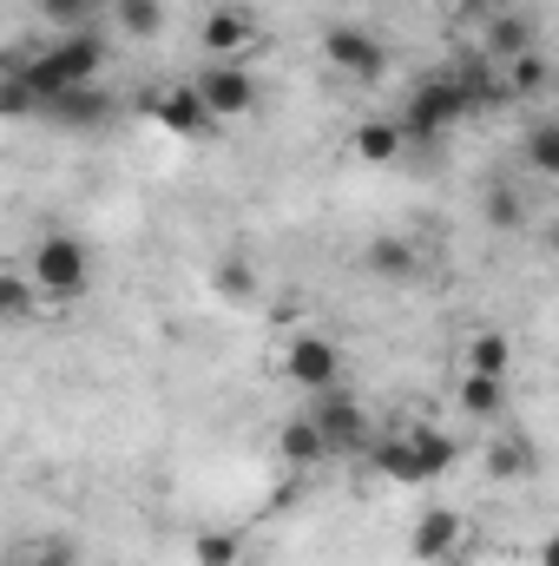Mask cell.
<instances>
[{
    "mask_svg": "<svg viewBox=\"0 0 559 566\" xmlns=\"http://www.w3.org/2000/svg\"><path fill=\"white\" fill-rule=\"evenodd\" d=\"M7 73L27 80V86L40 93V113H46V99H60V93H73V86H99V73H106V33H99V27L53 33L40 53H13Z\"/></svg>",
    "mask_w": 559,
    "mask_h": 566,
    "instance_id": "1",
    "label": "cell"
},
{
    "mask_svg": "<svg viewBox=\"0 0 559 566\" xmlns=\"http://www.w3.org/2000/svg\"><path fill=\"white\" fill-rule=\"evenodd\" d=\"M461 461V441L447 428H402V434H376L369 468L395 488H434L447 468Z\"/></svg>",
    "mask_w": 559,
    "mask_h": 566,
    "instance_id": "2",
    "label": "cell"
},
{
    "mask_svg": "<svg viewBox=\"0 0 559 566\" xmlns=\"http://www.w3.org/2000/svg\"><path fill=\"white\" fill-rule=\"evenodd\" d=\"M33 283H40L46 303H80L93 290V251L66 231H46L33 244Z\"/></svg>",
    "mask_w": 559,
    "mask_h": 566,
    "instance_id": "3",
    "label": "cell"
},
{
    "mask_svg": "<svg viewBox=\"0 0 559 566\" xmlns=\"http://www.w3.org/2000/svg\"><path fill=\"white\" fill-rule=\"evenodd\" d=\"M467 113H474V99H467V93L454 86V73L441 66V73H428L415 93L402 99V133H409V139H441V133L461 126Z\"/></svg>",
    "mask_w": 559,
    "mask_h": 566,
    "instance_id": "4",
    "label": "cell"
},
{
    "mask_svg": "<svg viewBox=\"0 0 559 566\" xmlns=\"http://www.w3.org/2000/svg\"><path fill=\"white\" fill-rule=\"evenodd\" d=\"M283 376H289L303 396H329V389L342 382V349H336L329 336L303 329V336H289V349H283Z\"/></svg>",
    "mask_w": 559,
    "mask_h": 566,
    "instance_id": "5",
    "label": "cell"
},
{
    "mask_svg": "<svg viewBox=\"0 0 559 566\" xmlns=\"http://www.w3.org/2000/svg\"><path fill=\"white\" fill-rule=\"evenodd\" d=\"M323 60H329L342 80H382V73H389V46H382L369 27H349V20H336V27L323 33Z\"/></svg>",
    "mask_w": 559,
    "mask_h": 566,
    "instance_id": "6",
    "label": "cell"
},
{
    "mask_svg": "<svg viewBox=\"0 0 559 566\" xmlns=\"http://www.w3.org/2000/svg\"><path fill=\"white\" fill-rule=\"evenodd\" d=\"M191 86L204 93L211 119H244V113L257 106V80H251V66H244V60H211Z\"/></svg>",
    "mask_w": 559,
    "mask_h": 566,
    "instance_id": "7",
    "label": "cell"
},
{
    "mask_svg": "<svg viewBox=\"0 0 559 566\" xmlns=\"http://www.w3.org/2000/svg\"><path fill=\"white\" fill-rule=\"evenodd\" d=\"M309 422L323 428L329 454H369V448H376V434H369V422H362V409H356L342 389H329V396H309Z\"/></svg>",
    "mask_w": 559,
    "mask_h": 566,
    "instance_id": "8",
    "label": "cell"
},
{
    "mask_svg": "<svg viewBox=\"0 0 559 566\" xmlns=\"http://www.w3.org/2000/svg\"><path fill=\"white\" fill-rule=\"evenodd\" d=\"M46 126H60V133H99V126H113L119 119V99L106 93V86H73V93H60V99H46V113H40Z\"/></svg>",
    "mask_w": 559,
    "mask_h": 566,
    "instance_id": "9",
    "label": "cell"
},
{
    "mask_svg": "<svg viewBox=\"0 0 559 566\" xmlns=\"http://www.w3.org/2000/svg\"><path fill=\"white\" fill-rule=\"evenodd\" d=\"M151 126H165V133L191 139V133H211L218 119H211V106H204V93H198V86H165V93H151Z\"/></svg>",
    "mask_w": 559,
    "mask_h": 566,
    "instance_id": "10",
    "label": "cell"
},
{
    "mask_svg": "<svg viewBox=\"0 0 559 566\" xmlns=\"http://www.w3.org/2000/svg\"><path fill=\"white\" fill-rule=\"evenodd\" d=\"M467 547V521L454 514V507H421L415 534H409V554L415 560H447V554H461Z\"/></svg>",
    "mask_w": 559,
    "mask_h": 566,
    "instance_id": "11",
    "label": "cell"
},
{
    "mask_svg": "<svg viewBox=\"0 0 559 566\" xmlns=\"http://www.w3.org/2000/svg\"><path fill=\"white\" fill-rule=\"evenodd\" d=\"M198 40H204L211 60H238V53L257 40V13H251V7H211V20L198 27Z\"/></svg>",
    "mask_w": 559,
    "mask_h": 566,
    "instance_id": "12",
    "label": "cell"
},
{
    "mask_svg": "<svg viewBox=\"0 0 559 566\" xmlns=\"http://www.w3.org/2000/svg\"><path fill=\"white\" fill-rule=\"evenodd\" d=\"M362 271L376 283H415L421 277V251L409 238H395V231H382V238H369V251H362Z\"/></svg>",
    "mask_w": 559,
    "mask_h": 566,
    "instance_id": "13",
    "label": "cell"
},
{
    "mask_svg": "<svg viewBox=\"0 0 559 566\" xmlns=\"http://www.w3.org/2000/svg\"><path fill=\"white\" fill-rule=\"evenodd\" d=\"M520 165H527L534 178H559V113L534 119V126L520 133Z\"/></svg>",
    "mask_w": 559,
    "mask_h": 566,
    "instance_id": "14",
    "label": "cell"
},
{
    "mask_svg": "<svg viewBox=\"0 0 559 566\" xmlns=\"http://www.w3.org/2000/svg\"><path fill=\"white\" fill-rule=\"evenodd\" d=\"M277 454L289 461V468H316V461H329V441H323V428L309 422V409H303L296 422H283Z\"/></svg>",
    "mask_w": 559,
    "mask_h": 566,
    "instance_id": "15",
    "label": "cell"
},
{
    "mask_svg": "<svg viewBox=\"0 0 559 566\" xmlns=\"http://www.w3.org/2000/svg\"><path fill=\"white\" fill-rule=\"evenodd\" d=\"M487 53H494V60H507V66H514L520 53H540L534 20H527V13H500V20L487 27Z\"/></svg>",
    "mask_w": 559,
    "mask_h": 566,
    "instance_id": "16",
    "label": "cell"
},
{
    "mask_svg": "<svg viewBox=\"0 0 559 566\" xmlns=\"http://www.w3.org/2000/svg\"><path fill=\"white\" fill-rule=\"evenodd\" d=\"M487 468H494L500 481H527V474L540 468V448H534L527 434H494V441H487Z\"/></svg>",
    "mask_w": 559,
    "mask_h": 566,
    "instance_id": "17",
    "label": "cell"
},
{
    "mask_svg": "<svg viewBox=\"0 0 559 566\" xmlns=\"http://www.w3.org/2000/svg\"><path fill=\"white\" fill-rule=\"evenodd\" d=\"M402 145H409L402 119H369V126H356V158H362V165H395Z\"/></svg>",
    "mask_w": 559,
    "mask_h": 566,
    "instance_id": "18",
    "label": "cell"
},
{
    "mask_svg": "<svg viewBox=\"0 0 559 566\" xmlns=\"http://www.w3.org/2000/svg\"><path fill=\"white\" fill-rule=\"evenodd\" d=\"M454 402H461L474 422H487V416H500V409H507V376H481V369H467Z\"/></svg>",
    "mask_w": 559,
    "mask_h": 566,
    "instance_id": "19",
    "label": "cell"
},
{
    "mask_svg": "<svg viewBox=\"0 0 559 566\" xmlns=\"http://www.w3.org/2000/svg\"><path fill=\"white\" fill-rule=\"evenodd\" d=\"M481 211H487L494 231H527V198L514 191V178H494L487 198H481Z\"/></svg>",
    "mask_w": 559,
    "mask_h": 566,
    "instance_id": "20",
    "label": "cell"
},
{
    "mask_svg": "<svg viewBox=\"0 0 559 566\" xmlns=\"http://www.w3.org/2000/svg\"><path fill=\"white\" fill-rule=\"evenodd\" d=\"M113 20L126 40H158L165 33V0H113Z\"/></svg>",
    "mask_w": 559,
    "mask_h": 566,
    "instance_id": "21",
    "label": "cell"
},
{
    "mask_svg": "<svg viewBox=\"0 0 559 566\" xmlns=\"http://www.w3.org/2000/svg\"><path fill=\"white\" fill-rule=\"evenodd\" d=\"M507 363H514V343H507L500 329H474V336H467V369H481V376H507Z\"/></svg>",
    "mask_w": 559,
    "mask_h": 566,
    "instance_id": "22",
    "label": "cell"
},
{
    "mask_svg": "<svg viewBox=\"0 0 559 566\" xmlns=\"http://www.w3.org/2000/svg\"><path fill=\"white\" fill-rule=\"evenodd\" d=\"M559 80V66L547 60V53H520L514 66H507V93H520V99H534V93H547Z\"/></svg>",
    "mask_w": 559,
    "mask_h": 566,
    "instance_id": "23",
    "label": "cell"
},
{
    "mask_svg": "<svg viewBox=\"0 0 559 566\" xmlns=\"http://www.w3.org/2000/svg\"><path fill=\"white\" fill-rule=\"evenodd\" d=\"M106 0H40V13L60 27V33H80V27H93V13H99Z\"/></svg>",
    "mask_w": 559,
    "mask_h": 566,
    "instance_id": "24",
    "label": "cell"
},
{
    "mask_svg": "<svg viewBox=\"0 0 559 566\" xmlns=\"http://www.w3.org/2000/svg\"><path fill=\"white\" fill-rule=\"evenodd\" d=\"M33 296H40L33 277H0V316H7V323H27V316H33Z\"/></svg>",
    "mask_w": 559,
    "mask_h": 566,
    "instance_id": "25",
    "label": "cell"
},
{
    "mask_svg": "<svg viewBox=\"0 0 559 566\" xmlns=\"http://www.w3.org/2000/svg\"><path fill=\"white\" fill-rule=\"evenodd\" d=\"M244 554V541L231 534V527H218V534H198V566H238Z\"/></svg>",
    "mask_w": 559,
    "mask_h": 566,
    "instance_id": "26",
    "label": "cell"
},
{
    "mask_svg": "<svg viewBox=\"0 0 559 566\" xmlns=\"http://www.w3.org/2000/svg\"><path fill=\"white\" fill-rule=\"evenodd\" d=\"M27 566H80V547H73V541H40V547L27 554Z\"/></svg>",
    "mask_w": 559,
    "mask_h": 566,
    "instance_id": "27",
    "label": "cell"
},
{
    "mask_svg": "<svg viewBox=\"0 0 559 566\" xmlns=\"http://www.w3.org/2000/svg\"><path fill=\"white\" fill-rule=\"evenodd\" d=\"M218 290H224V296H244V290H251V271H244V264H224V271H218Z\"/></svg>",
    "mask_w": 559,
    "mask_h": 566,
    "instance_id": "28",
    "label": "cell"
},
{
    "mask_svg": "<svg viewBox=\"0 0 559 566\" xmlns=\"http://www.w3.org/2000/svg\"><path fill=\"white\" fill-rule=\"evenodd\" d=\"M540 566H559V527L547 534V541H540Z\"/></svg>",
    "mask_w": 559,
    "mask_h": 566,
    "instance_id": "29",
    "label": "cell"
},
{
    "mask_svg": "<svg viewBox=\"0 0 559 566\" xmlns=\"http://www.w3.org/2000/svg\"><path fill=\"white\" fill-rule=\"evenodd\" d=\"M547 244H553V251H559V218H553V231H547Z\"/></svg>",
    "mask_w": 559,
    "mask_h": 566,
    "instance_id": "30",
    "label": "cell"
},
{
    "mask_svg": "<svg viewBox=\"0 0 559 566\" xmlns=\"http://www.w3.org/2000/svg\"><path fill=\"white\" fill-rule=\"evenodd\" d=\"M13 566H27V560H13Z\"/></svg>",
    "mask_w": 559,
    "mask_h": 566,
    "instance_id": "31",
    "label": "cell"
}]
</instances>
